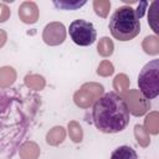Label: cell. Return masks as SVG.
<instances>
[{
	"label": "cell",
	"mask_w": 159,
	"mask_h": 159,
	"mask_svg": "<svg viewBox=\"0 0 159 159\" xmlns=\"http://www.w3.org/2000/svg\"><path fill=\"white\" fill-rule=\"evenodd\" d=\"M36 96H22L17 88L0 92V159H10L26 135L37 108Z\"/></svg>",
	"instance_id": "obj_1"
},
{
	"label": "cell",
	"mask_w": 159,
	"mask_h": 159,
	"mask_svg": "<svg viewBox=\"0 0 159 159\" xmlns=\"http://www.w3.org/2000/svg\"><path fill=\"white\" fill-rule=\"evenodd\" d=\"M92 118L101 132L118 133L129 123V109L122 96L116 92H108L96 101Z\"/></svg>",
	"instance_id": "obj_2"
},
{
	"label": "cell",
	"mask_w": 159,
	"mask_h": 159,
	"mask_svg": "<svg viewBox=\"0 0 159 159\" xmlns=\"http://www.w3.org/2000/svg\"><path fill=\"white\" fill-rule=\"evenodd\" d=\"M108 26L112 36L119 41H129L140 32L139 17L130 6L118 7L111 16Z\"/></svg>",
	"instance_id": "obj_3"
},
{
	"label": "cell",
	"mask_w": 159,
	"mask_h": 159,
	"mask_svg": "<svg viewBox=\"0 0 159 159\" xmlns=\"http://www.w3.org/2000/svg\"><path fill=\"white\" fill-rule=\"evenodd\" d=\"M138 86V91L147 99H153L159 94V60H153L142 68Z\"/></svg>",
	"instance_id": "obj_4"
},
{
	"label": "cell",
	"mask_w": 159,
	"mask_h": 159,
	"mask_svg": "<svg viewBox=\"0 0 159 159\" xmlns=\"http://www.w3.org/2000/svg\"><path fill=\"white\" fill-rule=\"evenodd\" d=\"M70 36L78 46H89L97 39V31L92 22L78 19L70 24Z\"/></svg>",
	"instance_id": "obj_5"
},
{
	"label": "cell",
	"mask_w": 159,
	"mask_h": 159,
	"mask_svg": "<svg viewBox=\"0 0 159 159\" xmlns=\"http://www.w3.org/2000/svg\"><path fill=\"white\" fill-rule=\"evenodd\" d=\"M103 92H104V88L102 84L97 82H87L82 84L78 91L75 92L73 101L76 106L81 108H88L103 96Z\"/></svg>",
	"instance_id": "obj_6"
},
{
	"label": "cell",
	"mask_w": 159,
	"mask_h": 159,
	"mask_svg": "<svg viewBox=\"0 0 159 159\" xmlns=\"http://www.w3.org/2000/svg\"><path fill=\"white\" fill-rule=\"evenodd\" d=\"M122 97L124 98L129 112L135 117H140V116L145 114L148 112V109L150 108L149 101L138 89H129Z\"/></svg>",
	"instance_id": "obj_7"
},
{
	"label": "cell",
	"mask_w": 159,
	"mask_h": 159,
	"mask_svg": "<svg viewBox=\"0 0 159 159\" xmlns=\"http://www.w3.org/2000/svg\"><path fill=\"white\" fill-rule=\"evenodd\" d=\"M65 39H66V27L63 26V24L53 21L45 26L42 32V40L45 41V43L50 46H57L62 43Z\"/></svg>",
	"instance_id": "obj_8"
},
{
	"label": "cell",
	"mask_w": 159,
	"mask_h": 159,
	"mask_svg": "<svg viewBox=\"0 0 159 159\" xmlns=\"http://www.w3.org/2000/svg\"><path fill=\"white\" fill-rule=\"evenodd\" d=\"M19 17L25 24H35L39 20V7L34 1H24L19 7Z\"/></svg>",
	"instance_id": "obj_9"
},
{
	"label": "cell",
	"mask_w": 159,
	"mask_h": 159,
	"mask_svg": "<svg viewBox=\"0 0 159 159\" xmlns=\"http://www.w3.org/2000/svg\"><path fill=\"white\" fill-rule=\"evenodd\" d=\"M19 154L21 159H37L40 155V148L35 142H25L20 145Z\"/></svg>",
	"instance_id": "obj_10"
},
{
	"label": "cell",
	"mask_w": 159,
	"mask_h": 159,
	"mask_svg": "<svg viewBox=\"0 0 159 159\" xmlns=\"http://www.w3.org/2000/svg\"><path fill=\"white\" fill-rule=\"evenodd\" d=\"M16 80V71L10 66L0 68V88H9Z\"/></svg>",
	"instance_id": "obj_11"
},
{
	"label": "cell",
	"mask_w": 159,
	"mask_h": 159,
	"mask_svg": "<svg viewBox=\"0 0 159 159\" xmlns=\"http://www.w3.org/2000/svg\"><path fill=\"white\" fill-rule=\"evenodd\" d=\"M66 130L61 125H56L52 129H50L46 134V142L50 145H58L65 140Z\"/></svg>",
	"instance_id": "obj_12"
},
{
	"label": "cell",
	"mask_w": 159,
	"mask_h": 159,
	"mask_svg": "<svg viewBox=\"0 0 159 159\" xmlns=\"http://www.w3.org/2000/svg\"><path fill=\"white\" fill-rule=\"evenodd\" d=\"M144 129L150 134H158L159 133V113L158 112H150L145 119H144Z\"/></svg>",
	"instance_id": "obj_13"
},
{
	"label": "cell",
	"mask_w": 159,
	"mask_h": 159,
	"mask_svg": "<svg viewBox=\"0 0 159 159\" xmlns=\"http://www.w3.org/2000/svg\"><path fill=\"white\" fill-rule=\"evenodd\" d=\"M111 159H139L137 152L129 145H122L113 150Z\"/></svg>",
	"instance_id": "obj_14"
},
{
	"label": "cell",
	"mask_w": 159,
	"mask_h": 159,
	"mask_svg": "<svg viewBox=\"0 0 159 159\" xmlns=\"http://www.w3.org/2000/svg\"><path fill=\"white\" fill-rule=\"evenodd\" d=\"M142 47L148 55H158L159 53V39L154 35H149L144 37L142 42Z\"/></svg>",
	"instance_id": "obj_15"
},
{
	"label": "cell",
	"mask_w": 159,
	"mask_h": 159,
	"mask_svg": "<svg viewBox=\"0 0 159 159\" xmlns=\"http://www.w3.org/2000/svg\"><path fill=\"white\" fill-rule=\"evenodd\" d=\"M46 84L45 78L41 75H27L25 77V86L34 91H41L43 89Z\"/></svg>",
	"instance_id": "obj_16"
},
{
	"label": "cell",
	"mask_w": 159,
	"mask_h": 159,
	"mask_svg": "<svg viewBox=\"0 0 159 159\" xmlns=\"http://www.w3.org/2000/svg\"><path fill=\"white\" fill-rule=\"evenodd\" d=\"M113 50H114V45H113V41L109 37L104 36V37L99 39L98 45H97V51L101 56L108 57L113 53Z\"/></svg>",
	"instance_id": "obj_17"
},
{
	"label": "cell",
	"mask_w": 159,
	"mask_h": 159,
	"mask_svg": "<svg viewBox=\"0 0 159 159\" xmlns=\"http://www.w3.org/2000/svg\"><path fill=\"white\" fill-rule=\"evenodd\" d=\"M134 135H135V139L138 142V144L143 148L148 147L149 143H150V138H149V133L144 129L143 125L140 124H137L134 127Z\"/></svg>",
	"instance_id": "obj_18"
},
{
	"label": "cell",
	"mask_w": 159,
	"mask_h": 159,
	"mask_svg": "<svg viewBox=\"0 0 159 159\" xmlns=\"http://www.w3.org/2000/svg\"><path fill=\"white\" fill-rule=\"evenodd\" d=\"M68 134H70V138L72 139V142H75V143L82 142L83 130H82V128H81V125H80L78 122L71 120L68 123Z\"/></svg>",
	"instance_id": "obj_19"
},
{
	"label": "cell",
	"mask_w": 159,
	"mask_h": 159,
	"mask_svg": "<svg viewBox=\"0 0 159 159\" xmlns=\"http://www.w3.org/2000/svg\"><path fill=\"white\" fill-rule=\"evenodd\" d=\"M86 4L84 0L82 1H77V0H72V1H68V0H55L53 1V5L58 9H63V10H77L78 7L83 6Z\"/></svg>",
	"instance_id": "obj_20"
},
{
	"label": "cell",
	"mask_w": 159,
	"mask_h": 159,
	"mask_svg": "<svg viewBox=\"0 0 159 159\" xmlns=\"http://www.w3.org/2000/svg\"><path fill=\"white\" fill-rule=\"evenodd\" d=\"M93 9L98 16L107 17L109 9H111V2H109V0H94L93 1Z\"/></svg>",
	"instance_id": "obj_21"
},
{
	"label": "cell",
	"mask_w": 159,
	"mask_h": 159,
	"mask_svg": "<svg viewBox=\"0 0 159 159\" xmlns=\"http://www.w3.org/2000/svg\"><path fill=\"white\" fill-rule=\"evenodd\" d=\"M113 88L118 92H125L129 88V78L124 73H119L113 80Z\"/></svg>",
	"instance_id": "obj_22"
},
{
	"label": "cell",
	"mask_w": 159,
	"mask_h": 159,
	"mask_svg": "<svg viewBox=\"0 0 159 159\" xmlns=\"http://www.w3.org/2000/svg\"><path fill=\"white\" fill-rule=\"evenodd\" d=\"M157 6H158V2H157V1H153V4L150 5L149 14H148V22H149V25L152 26V29L154 30L155 34L159 32V27H158V10H157Z\"/></svg>",
	"instance_id": "obj_23"
},
{
	"label": "cell",
	"mask_w": 159,
	"mask_h": 159,
	"mask_svg": "<svg viewBox=\"0 0 159 159\" xmlns=\"http://www.w3.org/2000/svg\"><path fill=\"white\" fill-rule=\"evenodd\" d=\"M114 72V67L112 65V62H109L108 60H104L102 61L99 65H98V68H97V73L102 77H108L111 75H113Z\"/></svg>",
	"instance_id": "obj_24"
},
{
	"label": "cell",
	"mask_w": 159,
	"mask_h": 159,
	"mask_svg": "<svg viewBox=\"0 0 159 159\" xmlns=\"http://www.w3.org/2000/svg\"><path fill=\"white\" fill-rule=\"evenodd\" d=\"M10 17V9L6 4L0 2V22L6 21Z\"/></svg>",
	"instance_id": "obj_25"
},
{
	"label": "cell",
	"mask_w": 159,
	"mask_h": 159,
	"mask_svg": "<svg viewBox=\"0 0 159 159\" xmlns=\"http://www.w3.org/2000/svg\"><path fill=\"white\" fill-rule=\"evenodd\" d=\"M6 40H7L6 31H5V30H2V29H0V47H2V46L5 45Z\"/></svg>",
	"instance_id": "obj_26"
},
{
	"label": "cell",
	"mask_w": 159,
	"mask_h": 159,
	"mask_svg": "<svg viewBox=\"0 0 159 159\" xmlns=\"http://www.w3.org/2000/svg\"><path fill=\"white\" fill-rule=\"evenodd\" d=\"M124 2H135L137 0H123Z\"/></svg>",
	"instance_id": "obj_27"
}]
</instances>
